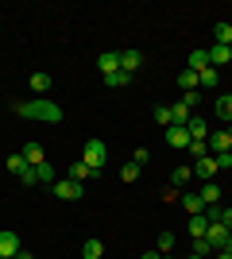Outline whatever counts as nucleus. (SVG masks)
Wrapping results in <instances>:
<instances>
[{
	"label": "nucleus",
	"instance_id": "obj_1",
	"mask_svg": "<svg viewBox=\"0 0 232 259\" xmlns=\"http://www.w3.org/2000/svg\"><path fill=\"white\" fill-rule=\"evenodd\" d=\"M12 112L23 116V120H43V124H58V120H62V108H58L55 101H16Z\"/></svg>",
	"mask_w": 232,
	"mask_h": 259
},
{
	"label": "nucleus",
	"instance_id": "obj_2",
	"mask_svg": "<svg viewBox=\"0 0 232 259\" xmlns=\"http://www.w3.org/2000/svg\"><path fill=\"white\" fill-rule=\"evenodd\" d=\"M81 162H85L93 174H101V166L109 162V143H105V140H85V155H81Z\"/></svg>",
	"mask_w": 232,
	"mask_h": 259
},
{
	"label": "nucleus",
	"instance_id": "obj_3",
	"mask_svg": "<svg viewBox=\"0 0 232 259\" xmlns=\"http://www.w3.org/2000/svg\"><path fill=\"white\" fill-rule=\"evenodd\" d=\"M166 147H174V151H186V147H190L186 124H170V128H166Z\"/></svg>",
	"mask_w": 232,
	"mask_h": 259
},
{
	"label": "nucleus",
	"instance_id": "obj_4",
	"mask_svg": "<svg viewBox=\"0 0 232 259\" xmlns=\"http://www.w3.org/2000/svg\"><path fill=\"white\" fill-rule=\"evenodd\" d=\"M16 255H20V236L12 228H4L0 232V259H16Z\"/></svg>",
	"mask_w": 232,
	"mask_h": 259
},
{
	"label": "nucleus",
	"instance_id": "obj_5",
	"mask_svg": "<svg viewBox=\"0 0 232 259\" xmlns=\"http://www.w3.org/2000/svg\"><path fill=\"white\" fill-rule=\"evenodd\" d=\"M55 197H62V201H77V197H81V182L58 178V182H55Z\"/></svg>",
	"mask_w": 232,
	"mask_h": 259
},
{
	"label": "nucleus",
	"instance_id": "obj_6",
	"mask_svg": "<svg viewBox=\"0 0 232 259\" xmlns=\"http://www.w3.org/2000/svg\"><path fill=\"white\" fill-rule=\"evenodd\" d=\"M97 70H101L105 77L116 74V70H120V51H101V54H97Z\"/></svg>",
	"mask_w": 232,
	"mask_h": 259
},
{
	"label": "nucleus",
	"instance_id": "obj_7",
	"mask_svg": "<svg viewBox=\"0 0 232 259\" xmlns=\"http://www.w3.org/2000/svg\"><path fill=\"white\" fill-rule=\"evenodd\" d=\"M228 62H232V51H228V47L209 43V66H213V70H221V66H228Z\"/></svg>",
	"mask_w": 232,
	"mask_h": 259
},
{
	"label": "nucleus",
	"instance_id": "obj_8",
	"mask_svg": "<svg viewBox=\"0 0 232 259\" xmlns=\"http://www.w3.org/2000/svg\"><path fill=\"white\" fill-rule=\"evenodd\" d=\"M221 170V166H217V159H213V155H205V159H198L194 162V174H198V178H205V182H213V174Z\"/></svg>",
	"mask_w": 232,
	"mask_h": 259
},
{
	"label": "nucleus",
	"instance_id": "obj_9",
	"mask_svg": "<svg viewBox=\"0 0 232 259\" xmlns=\"http://www.w3.org/2000/svg\"><path fill=\"white\" fill-rule=\"evenodd\" d=\"M228 232H232V228H224L221 221H209V232H205V240H209L213 248H224V240H228Z\"/></svg>",
	"mask_w": 232,
	"mask_h": 259
},
{
	"label": "nucleus",
	"instance_id": "obj_10",
	"mask_svg": "<svg viewBox=\"0 0 232 259\" xmlns=\"http://www.w3.org/2000/svg\"><path fill=\"white\" fill-rule=\"evenodd\" d=\"M140 66H144V54L140 51H120V70L124 74H135Z\"/></svg>",
	"mask_w": 232,
	"mask_h": 259
},
{
	"label": "nucleus",
	"instance_id": "obj_11",
	"mask_svg": "<svg viewBox=\"0 0 232 259\" xmlns=\"http://www.w3.org/2000/svg\"><path fill=\"white\" fill-rule=\"evenodd\" d=\"M221 151H232V136L228 132H213L209 136V155H221Z\"/></svg>",
	"mask_w": 232,
	"mask_h": 259
},
{
	"label": "nucleus",
	"instance_id": "obj_12",
	"mask_svg": "<svg viewBox=\"0 0 232 259\" xmlns=\"http://www.w3.org/2000/svg\"><path fill=\"white\" fill-rule=\"evenodd\" d=\"M66 178H70V182H85V178H97V174H93V170H89V166H85V162L77 159V162H70Z\"/></svg>",
	"mask_w": 232,
	"mask_h": 259
},
{
	"label": "nucleus",
	"instance_id": "obj_13",
	"mask_svg": "<svg viewBox=\"0 0 232 259\" xmlns=\"http://www.w3.org/2000/svg\"><path fill=\"white\" fill-rule=\"evenodd\" d=\"M205 66H209V51H190V58H186V70H194V74H198V70H205Z\"/></svg>",
	"mask_w": 232,
	"mask_h": 259
},
{
	"label": "nucleus",
	"instance_id": "obj_14",
	"mask_svg": "<svg viewBox=\"0 0 232 259\" xmlns=\"http://www.w3.org/2000/svg\"><path fill=\"white\" fill-rule=\"evenodd\" d=\"M217 81H221V74H217L213 66H205V70H198V89H217Z\"/></svg>",
	"mask_w": 232,
	"mask_h": 259
},
{
	"label": "nucleus",
	"instance_id": "obj_15",
	"mask_svg": "<svg viewBox=\"0 0 232 259\" xmlns=\"http://www.w3.org/2000/svg\"><path fill=\"white\" fill-rule=\"evenodd\" d=\"M182 209H186L190 217L205 213V201H201V194H182Z\"/></svg>",
	"mask_w": 232,
	"mask_h": 259
},
{
	"label": "nucleus",
	"instance_id": "obj_16",
	"mask_svg": "<svg viewBox=\"0 0 232 259\" xmlns=\"http://www.w3.org/2000/svg\"><path fill=\"white\" fill-rule=\"evenodd\" d=\"M205 232H209V217H205V213L190 217V236L198 240V236H205Z\"/></svg>",
	"mask_w": 232,
	"mask_h": 259
},
{
	"label": "nucleus",
	"instance_id": "obj_17",
	"mask_svg": "<svg viewBox=\"0 0 232 259\" xmlns=\"http://www.w3.org/2000/svg\"><path fill=\"white\" fill-rule=\"evenodd\" d=\"M201 201H205V209L217 205V201H221V186H217V182H205V186H201Z\"/></svg>",
	"mask_w": 232,
	"mask_h": 259
},
{
	"label": "nucleus",
	"instance_id": "obj_18",
	"mask_svg": "<svg viewBox=\"0 0 232 259\" xmlns=\"http://www.w3.org/2000/svg\"><path fill=\"white\" fill-rule=\"evenodd\" d=\"M35 178H39V186H55V182H58L51 162H39V166H35Z\"/></svg>",
	"mask_w": 232,
	"mask_h": 259
},
{
	"label": "nucleus",
	"instance_id": "obj_19",
	"mask_svg": "<svg viewBox=\"0 0 232 259\" xmlns=\"http://www.w3.org/2000/svg\"><path fill=\"white\" fill-rule=\"evenodd\" d=\"M186 132H190V140H205V132H209V124H205L201 116H190Z\"/></svg>",
	"mask_w": 232,
	"mask_h": 259
},
{
	"label": "nucleus",
	"instance_id": "obj_20",
	"mask_svg": "<svg viewBox=\"0 0 232 259\" xmlns=\"http://www.w3.org/2000/svg\"><path fill=\"white\" fill-rule=\"evenodd\" d=\"M23 159L31 162V166H39V162H47V155H43L39 143H23Z\"/></svg>",
	"mask_w": 232,
	"mask_h": 259
},
{
	"label": "nucleus",
	"instance_id": "obj_21",
	"mask_svg": "<svg viewBox=\"0 0 232 259\" xmlns=\"http://www.w3.org/2000/svg\"><path fill=\"white\" fill-rule=\"evenodd\" d=\"M105 255V244H101V240H85V244H81V259H101Z\"/></svg>",
	"mask_w": 232,
	"mask_h": 259
},
{
	"label": "nucleus",
	"instance_id": "obj_22",
	"mask_svg": "<svg viewBox=\"0 0 232 259\" xmlns=\"http://www.w3.org/2000/svg\"><path fill=\"white\" fill-rule=\"evenodd\" d=\"M155 251H159V255H170V251H174V232H159V240H155Z\"/></svg>",
	"mask_w": 232,
	"mask_h": 259
},
{
	"label": "nucleus",
	"instance_id": "obj_23",
	"mask_svg": "<svg viewBox=\"0 0 232 259\" xmlns=\"http://www.w3.org/2000/svg\"><path fill=\"white\" fill-rule=\"evenodd\" d=\"M217 116H221L224 124H232V93H224V97H217Z\"/></svg>",
	"mask_w": 232,
	"mask_h": 259
},
{
	"label": "nucleus",
	"instance_id": "obj_24",
	"mask_svg": "<svg viewBox=\"0 0 232 259\" xmlns=\"http://www.w3.org/2000/svg\"><path fill=\"white\" fill-rule=\"evenodd\" d=\"M190 178H194V166H174V174H170V186L178 190V186H186Z\"/></svg>",
	"mask_w": 232,
	"mask_h": 259
},
{
	"label": "nucleus",
	"instance_id": "obj_25",
	"mask_svg": "<svg viewBox=\"0 0 232 259\" xmlns=\"http://www.w3.org/2000/svg\"><path fill=\"white\" fill-rule=\"evenodd\" d=\"M4 166H8V170H12V174H16V178H20V174H23V170H27V166H31V162L23 159V155H8V162H4Z\"/></svg>",
	"mask_w": 232,
	"mask_h": 259
},
{
	"label": "nucleus",
	"instance_id": "obj_26",
	"mask_svg": "<svg viewBox=\"0 0 232 259\" xmlns=\"http://www.w3.org/2000/svg\"><path fill=\"white\" fill-rule=\"evenodd\" d=\"M190 155H194V162L198 159H205V155H209V140H190V147H186Z\"/></svg>",
	"mask_w": 232,
	"mask_h": 259
},
{
	"label": "nucleus",
	"instance_id": "obj_27",
	"mask_svg": "<svg viewBox=\"0 0 232 259\" xmlns=\"http://www.w3.org/2000/svg\"><path fill=\"white\" fill-rule=\"evenodd\" d=\"M128 81H132V74H124V70H116V74L105 77V85H109V89H124Z\"/></svg>",
	"mask_w": 232,
	"mask_h": 259
},
{
	"label": "nucleus",
	"instance_id": "obj_28",
	"mask_svg": "<svg viewBox=\"0 0 232 259\" xmlns=\"http://www.w3.org/2000/svg\"><path fill=\"white\" fill-rule=\"evenodd\" d=\"M51 85H55V77H51V74H31V89H35V93H47Z\"/></svg>",
	"mask_w": 232,
	"mask_h": 259
},
{
	"label": "nucleus",
	"instance_id": "obj_29",
	"mask_svg": "<svg viewBox=\"0 0 232 259\" xmlns=\"http://www.w3.org/2000/svg\"><path fill=\"white\" fill-rule=\"evenodd\" d=\"M170 116H174V124H190V116H194V112H190V105H182V101H178V105H170Z\"/></svg>",
	"mask_w": 232,
	"mask_h": 259
},
{
	"label": "nucleus",
	"instance_id": "obj_30",
	"mask_svg": "<svg viewBox=\"0 0 232 259\" xmlns=\"http://www.w3.org/2000/svg\"><path fill=\"white\" fill-rule=\"evenodd\" d=\"M178 85L186 89V93H194V89H198V74H194V70H182V74H178Z\"/></svg>",
	"mask_w": 232,
	"mask_h": 259
},
{
	"label": "nucleus",
	"instance_id": "obj_31",
	"mask_svg": "<svg viewBox=\"0 0 232 259\" xmlns=\"http://www.w3.org/2000/svg\"><path fill=\"white\" fill-rule=\"evenodd\" d=\"M155 124H163V128H170V124H174V116H170V105H155Z\"/></svg>",
	"mask_w": 232,
	"mask_h": 259
},
{
	"label": "nucleus",
	"instance_id": "obj_32",
	"mask_svg": "<svg viewBox=\"0 0 232 259\" xmlns=\"http://www.w3.org/2000/svg\"><path fill=\"white\" fill-rule=\"evenodd\" d=\"M213 39H217L221 47H228L232 43V27H228V23H217V27H213Z\"/></svg>",
	"mask_w": 232,
	"mask_h": 259
},
{
	"label": "nucleus",
	"instance_id": "obj_33",
	"mask_svg": "<svg viewBox=\"0 0 232 259\" xmlns=\"http://www.w3.org/2000/svg\"><path fill=\"white\" fill-rule=\"evenodd\" d=\"M213 251H217V248H213V244H209L205 236H198V240H194V255H201V259H205V255H213Z\"/></svg>",
	"mask_w": 232,
	"mask_h": 259
},
{
	"label": "nucleus",
	"instance_id": "obj_34",
	"mask_svg": "<svg viewBox=\"0 0 232 259\" xmlns=\"http://www.w3.org/2000/svg\"><path fill=\"white\" fill-rule=\"evenodd\" d=\"M120 178L124 182H135V178H140V162H128V166L120 170Z\"/></svg>",
	"mask_w": 232,
	"mask_h": 259
},
{
	"label": "nucleus",
	"instance_id": "obj_35",
	"mask_svg": "<svg viewBox=\"0 0 232 259\" xmlns=\"http://www.w3.org/2000/svg\"><path fill=\"white\" fill-rule=\"evenodd\" d=\"M201 101V89H194V93H182V105H190V112H194V105Z\"/></svg>",
	"mask_w": 232,
	"mask_h": 259
},
{
	"label": "nucleus",
	"instance_id": "obj_36",
	"mask_svg": "<svg viewBox=\"0 0 232 259\" xmlns=\"http://www.w3.org/2000/svg\"><path fill=\"white\" fill-rule=\"evenodd\" d=\"M20 182H23V186H39V178H35V166H27V170L20 174Z\"/></svg>",
	"mask_w": 232,
	"mask_h": 259
},
{
	"label": "nucleus",
	"instance_id": "obj_37",
	"mask_svg": "<svg viewBox=\"0 0 232 259\" xmlns=\"http://www.w3.org/2000/svg\"><path fill=\"white\" fill-rule=\"evenodd\" d=\"M213 159H217V166H221V170H224V166H232V151H221V155H213Z\"/></svg>",
	"mask_w": 232,
	"mask_h": 259
},
{
	"label": "nucleus",
	"instance_id": "obj_38",
	"mask_svg": "<svg viewBox=\"0 0 232 259\" xmlns=\"http://www.w3.org/2000/svg\"><path fill=\"white\" fill-rule=\"evenodd\" d=\"M178 197H182V194H178L174 186H166V190H163V201H178Z\"/></svg>",
	"mask_w": 232,
	"mask_h": 259
},
{
	"label": "nucleus",
	"instance_id": "obj_39",
	"mask_svg": "<svg viewBox=\"0 0 232 259\" xmlns=\"http://www.w3.org/2000/svg\"><path fill=\"white\" fill-rule=\"evenodd\" d=\"M147 159H151V151H147V147H140V151H135V159H132V162H140V166H144Z\"/></svg>",
	"mask_w": 232,
	"mask_h": 259
},
{
	"label": "nucleus",
	"instance_id": "obj_40",
	"mask_svg": "<svg viewBox=\"0 0 232 259\" xmlns=\"http://www.w3.org/2000/svg\"><path fill=\"white\" fill-rule=\"evenodd\" d=\"M221 225H224V228H232V209H221Z\"/></svg>",
	"mask_w": 232,
	"mask_h": 259
},
{
	"label": "nucleus",
	"instance_id": "obj_41",
	"mask_svg": "<svg viewBox=\"0 0 232 259\" xmlns=\"http://www.w3.org/2000/svg\"><path fill=\"white\" fill-rule=\"evenodd\" d=\"M213 259H232V251L228 248H217V251H213Z\"/></svg>",
	"mask_w": 232,
	"mask_h": 259
},
{
	"label": "nucleus",
	"instance_id": "obj_42",
	"mask_svg": "<svg viewBox=\"0 0 232 259\" xmlns=\"http://www.w3.org/2000/svg\"><path fill=\"white\" fill-rule=\"evenodd\" d=\"M140 259H163V255H159V251H144Z\"/></svg>",
	"mask_w": 232,
	"mask_h": 259
},
{
	"label": "nucleus",
	"instance_id": "obj_43",
	"mask_svg": "<svg viewBox=\"0 0 232 259\" xmlns=\"http://www.w3.org/2000/svg\"><path fill=\"white\" fill-rule=\"evenodd\" d=\"M16 259H35V255H31V251H23V248H20V255H16Z\"/></svg>",
	"mask_w": 232,
	"mask_h": 259
},
{
	"label": "nucleus",
	"instance_id": "obj_44",
	"mask_svg": "<svg viewBox=\"0 0 232 259\" xmlns=\"http://www.w3.org/2000/svg\"><path fill=\"white\" fill-rule=\"evenodd\" d=\"M224 248H228V251H232V232H228V240H224Z\"/></svg>",
	"mask_w": 232,
	"mask_h": 259
},
{
	"label": "nucleus",
	"instance_id": "obj_45",
	"mask_svg": "<svg viewBox=\"0 0 232 259\" xmlns=\"http://www.w3.org/2000/svg\"><path fill=\"white\" fill-rule=\"evenodd\" d=\"M224 132H228V136H232V124H228V128H224Z\"/></svg>",
	"mask_w": 232,
	"mask_h": 259
},
{
	"label": "nucleus",
	"instance_id": "obj_46",
	"mask_svg": "<svg viewBox=\"0 0 232 259\" xmlns=\"http://www.w3.org/2000/svg\"><path fill=\"white\" fill-rule=\"evenodd\" d=\"M163 259H174V255H163Z\"/></svg>",
	"mask_w": 232,
	"mask_h": 259
},
{
	"label": "nucleus",
	"instance_id": "obj_47",
	"mask_svg": "<svg viewBox=\"0 0 232 259\" xmlns=\"http://www.w3.org/2000/svg\"><path fill=\"white\" fill-rule=\"evenodd\" d=\"M190 259H201V255H190Z\"/></svg>",
	"mask_w": 232,
	"mask_h": 259
},
{
	"label": "nucleus",
	"instance_id": "obj_48",
	"mask_svg": "<svg viewBox=\"0 0 232 259\" xmlns=\"http://www.w3.org/2000/svg\"><path fill=\"white\" fill-rule=\"evenodd\" d=\"M228 51H232V43H228Z\"/></svg>",
	"mask_w": 232,
	"mask_h": 259
}]
</instances>
